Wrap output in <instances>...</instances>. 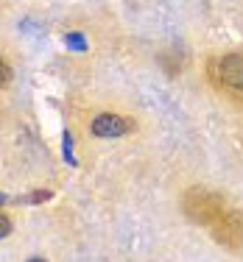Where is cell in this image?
Listing matches in <instances>:
<instances>
[{"instance_id": "obj_6", "label": "cell", "mask_w": 243, "mask_h": 262, "mask_svg": "<svg viewBox=\"0 0 243 262\" xmlns=\"http://www.w3.org/2000/svg\"><path fill=\"white\" fill-rule=\"evenodd\" d=\"M31 262H45V259H31Z\"/></svg>"}, {"instance_id": "obj_5", "label": "cell", "mask_w": 243, "mask_h": 262, "mask_svg": "<svg viewBox=\"0 0 243 262\" xmlns=\"http://www.w3.org/2000/svg\"><path fill=\"white\" fill-rule=\"evenodd\" d=\"M9 81H11V70H9V61H3V81H0V84L9 86Z\"/></svg>"}, {"instance_id": "obj_4", "label": "cell", "mask_w": 243, "mask_h": 262, "mask_svg": "<svg viewBox=\"0 0 243 262\" xmlns=\"http://www.w3.org/2000/svg\"><path fill=\"white\" fill-rule=\"evenodd\" d=\"M90 131L101 140H117V137H126L134 131V120L132 117L115 115V112H101V115L92 117Z\"/></svg>"}, {"instance_id": "obj_1", "label": "cell", "mask_w": 243, "mask_h": 262, "mask_svg": "<svg viewBox=\"0 0 243 262\" xmlns=\"http://www.w3.org/2000/svg\"><path fill=\"white\" fill-rule=\"evenodd\" d=\"M227 209L229 207H227V201H224V195L215 190H210V187H190V190L182 192V212L190 223H196V226L210 229Z\"/></svg>"}, {"instance_id": "obj_3", "label": "cell", "mask_w": 243, "mask_h": 262, "mask_svg": "<svg viewBox=\"0 0 243 262\" xmlns=\"http://www.w3.org/2000/svg\"><path fill=\"white\" fill-rule=\"evenodd\" d=\"M210 234H213V240L218 246L240 251L243 248V209H227L210 226Z\"/></svg>"}, {"instance_id": "obj_2", "label": "cell", "mask_w": 243, "mask_h": 262, "mask_svg": "<svg viewBox=\"0 0 243 262\" xmlns=\"http://www.w3.org/2000/svg\"><path fill=\"white\" fill-rule=\"evenodd\" d=\"M207 76L218 92H224L232 103L243 106V53H227L213 59L207 64Z\"/></svg>"}]
</instances>
